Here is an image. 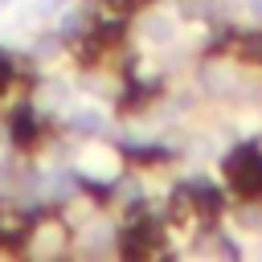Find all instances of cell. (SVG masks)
Here are the masks:
<instances>
[{
    "mask_svg": "<svg viewBox=\"0 0 262 262\" xmlns=\"http://www.w3.org/2000/svg\"><path fill=\"white\" fill-rule=\"evenodd\" d=\"M78 168H82L90 180H115V176H119V156H115L111 147H86L82 160H78Z\"/></svg>",
    "mask_w": 262,
    "mask_h": 262,
    "instance_id": "cell-1",
    "label": "cell"
},
{
    "mask_svg": "<svg viewBox=\"0 0 262 262\" xmlns=\"http://www.w3.org/2000/svg\"><path fill=\"white\" fill-rule=\"evenodd\" d=\"M143 37L147 41H172L176 37V20L172 16H164V12H151V16H143Z\"/></svg>",
    "mask_w": 262,
    "mask_h": 262,
    "instance_id": "cell-2",
    "label": "cell"
},
{
    "mask_svg": "<svg viewBox=\"0 0 262 262\" xmlns=\"http://www.w3.org/2000/svg\"><path fill=\"white\" fill-rule=\"evenodd\" d=\"M70 123H74L78 131H102V127H106V115H102L98 106H78V111H70Z\"/></svg>",
    "mask_w": 262,
    "mask_h": 262,
    "instance_id": "cell-3",
    "label": "cell"
},
{
    "mask_svg": "<svg viewBox=\"0 0 262 262\" xmlns=\"http://www.w3.org/2000/svg\"><path fill=\"white\" fill-rule=\"evenodd\" d=\"M66 0H29V12L33 16H49V12H61Z\"/></svg>",
    "mask_w": 262,
    "mask_h": 262,
    "instance_id": "cell-4",
    "label": "cell"
},
{
    "mask_svg": "<svg viewBox=\"0 0 262 262\" xmlns=\"http://www.w3.org/2000/svg\"><path fill=\"white\" fill-rule=\"evenodd\" d=\"M250 12H254V16H262V0H254V4H250Z\"/></svg>",
    "mask_w": 262,
    "mask_h": 262,
    "instance_id": "cell-5",
    "label": "cell"
},
{
    "mask_svg": "<svg viewBox=\"0 0 262 262\" xmlns=\"http://www.w3.org/2000/svg\"><path fill=\"white\" fill-rule=\"evenodd\" d=\"M12 4H16V0H0V8H12Z\"/></svg>",
    "mask_w": 262,
    "mask_h": 262,
    "instance_id": "cell-6",
    "label": "cell"
}]
</instances>
